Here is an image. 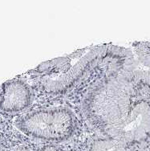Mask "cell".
<instances>
[{"label": "cell", "instance_id": "obj_5", "mask_svg": "<svg viewBox=\"0 0 150 151\" xmlns=\"http://www.w3.org/2000/svg\"><path fill=\"white\" fill-rule=\"evenodd\" d=\"M0 109L6 113H17L26 109L31 102V91L24 82L12 80L2 85Z\"/></svg>", "mask_w": 150, "mask_h": 151}, {"label": "cell", "instance_id": "obj_3", "mask_svg": "<svg viewBox=\"0 0 150 151\" xmlns=\"http://www.w3.org/2000/svg\"><path fill=\"white\" fill-rule=\"evenodd\" d=\"M76 122L72 111L66 108L43 109L29 113L19 122L23 133L39 139L61 142L69 138Z\"/></svg>", "mask_w": 150, "mask_h": 151}, {"label": "cell", "instance_id": "obj_4", "mask_svg": "<svg viewBox=\"0 0 150 151\" xmlns=\"http://www.w3.org/2000/svg\"><path fill=\"white\" fill-rule=\"evenodd\" d=\"M119 73L132 83L150 87V49L144 44L125 49V59Z\"/></svg>", "mask_w": 150, "mask_h": 151}, {"label": "cell", "instance_id": "obj_2", "mask_svg": "<svg viewBox=\"0 0 150 151\" xmlns=\"http://www.w3.org/2000/svg\"><path fill=\"white\" fill-rule=\"evenodd\" d=\"M121 47L109 44H102L78 50L71 55L68 67L62 73L44 75L40 86L45 93L58 95L71 89L82 76L104 60L113 57L122 52Z\"/></svg>", "mask_w": 150, "mask_h": 151}, {"label": "cell", "instance_id": "obj_1", "mask_svg": "<svg viewBox=\"0 0 150 151\" xmlns=\"http://www.w3.org/2000/svg\"><path fill=\"white\" fill-rule=\"evenodd\" d=\"M133 83L119 73L101 80L88 96L87 114L108 138L124 145L140 143L149 126L150 103L133 104Z\"/></svg>", "mask_w": 150, "mask_h": 151}, {"label": "cell", "instance_id": "obj_6", "mask_svg": "<svg viewBox=\"0 0 150 151\" xmlns=\"http://www.w3.org/2000/svg\"><path fill=\"white\" fill-rule=\"evenodd\" d=\"M90 151H128L125 145L111 138L96 139L91 145Z\"/></svg>", "mask_w": 150, "mask_h": 151}, {"label": "cell", "instance_id": "obj_7", "mask_svg": "<svg viewBox=\"0 0 150 151\" xmlns=\"http://www.w3.org/2000/svg\"><path fill=\"white\" fill-rule=\"evenodd\" d=\"M42 151H64V150H62L61 149L58 148V147L54 146V145H47V146H45V147L42 150Z\"/></svg>", "mask_w": 150, "mask_h": 151}]
</instances>
